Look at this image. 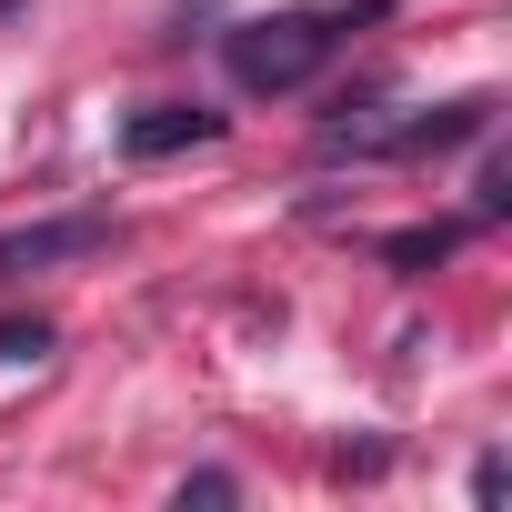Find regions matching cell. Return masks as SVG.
<instances>
[{
    "mask_svg": "<svg viewBox=\"0 0 512 512\" xmlns=\"http://www.w3.org/2000/svg\"><path fill=\"white\" fill-rule=\"evenodd\" d=\"M332 51H342V21H332V11H262V21L221 31V71H231V91H251V101L302 91L312 71H332Z\"/></svg>",
    "mask_w": 512,
    "mask_h": 512,
    "instance_id": "cell-1",
    "label": "cell"
},
{
    "mask_svg": "<svg viewBox=\"0 0 512 512\" xmlns=\"http://www.w3.org/2000/svg\"><path fill=\"white\" fill-rule=\"evenodd\" d=\"M111 241V221H41V231H11L0 241V282H21V272H41V262H71V251H101Z\"/></svg>",
    "mask_w": 512,
    "mask_h": 512,
    "instance_id": "cell-2",
    "label": "cell"
},
{
    "mask_svg": "<svg viewBox=\"0 0 512 512\" xmlns=\"http://www.w3.org/2000/svg\"><path fill=\"white\" fill-rule=\"evenodd\" d=\"M121 141H131V161H161V151H201V141H221V111H181V101H161V111H141Z\"/></svg>",
    "mask_w": 512,
    "mask_h": 512,
    "instance_id": "cell-3",
    "label": "cell"
},
{
    "mask_svg": "<svg viewBox=\"0 0 512 512\" xmlns=\"http://www.w3.org/2000/svg\"><path fill=\"white\" fill-rule=\"evenodd\" d=\"M51 352V322H0V362H41Z\"/></svg>",
    "mask_w": 512,
    "mask_h": 512,
    "instance_id": "cell-4",
    "label": "cell"
},
{
    "mask_svg": "<svg viewBox=\"0 0 512 512\" xmlns=\"http://www.w3.org/2000/svg\"><path fill=\"white\" fill-rule=\"evenodd\" d=\"M0 11H21V0H0Z\"/></svg>",
    "mask_w": 512,
    "mask_h": 512,
    "instance_id": "cell-5",
    "label": "cell"
}]
</instances>
